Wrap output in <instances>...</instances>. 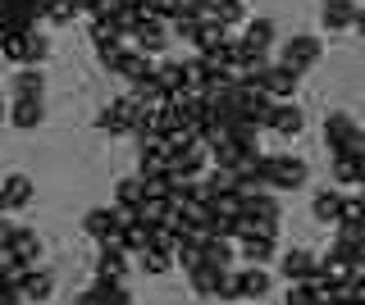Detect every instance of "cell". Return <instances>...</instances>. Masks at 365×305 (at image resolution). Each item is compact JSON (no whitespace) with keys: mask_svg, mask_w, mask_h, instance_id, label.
Wrapping results in <instances>:
<instances>
[{"mask_svg":"<svg viewBox=\"0 0 365 305\" xmlns=\"http://www.w3.org/2000/svg\"><path fill=\"white\" fill-rule=\"evenodd\" d=\"M361 132H365V128H361Z\"/></svg>","mask_w":365,"mask_h":305,"instance_id":"cell-48","label":"cell"},{"mask_svg":"<svg viewBox=\"0 0 365 305\" xmlns=\"http://www.w3.org/2000/svg\"><path fill=\"white\" fill-rule=\"evenodd\" d=\"M101 282H106V305H133V291L123 282H110V278H101Z\"/></svg>","mask_w":365,"mask_h":305,"instance_id":"cell-40","label":"cell"},{"mask_svg":"<svg viewBox=\"0 0 365 305\" xmlns=\"http://www.w3.org/2000/svg\"><path fill=\"white\" fill-rule=\"evenodd\" d=\"M174 200H169V196H146L142 200V205H137V219H142V223H169V219H174Z\"/></svg>","mask_w":365,"mask_h":305,"instance_id":"cell-28","label":"cell"},{"mask_svg":"<svg viewBox=\"0 0 365 305\" xmlns=\"http://www.w3.org/2000/svg\"><path fill=\"white\" fill-rule=\"evenodd\" d=\"M41 18H46V23H55V28H68L78 18V5H73V0H51Z\"/></svg>","mask_w":365,"mask_h":305,"instance_id":"cell-33","label":"cell"},{"mask_svg":"<svg viewBox=\"0 0 365 305\" xmlns=\"http://www.w3.org/2000/svg\"><path fill=\"white\" fill-rule=\"evenodd\" d=\"M311 183V164L302 155H269V191H302Z\"/></svg>","mask_w":365,"mask_h":305,"instance_id":"cell-3","label":"cell"},{"mask_svg":"<svg viewBox=\"0 0 365 305\" xmlns=\"http://www.w3.org/2000/svg\"><path fill=\"white\" fill-rule=\"evenodd\" d=\"M0 23L9 32H32L41 18H37V9H32L28 0H0Z\"/></svg>","mask_w":365,"mask_h":305,"instance_id":"cell-15","label":"cell"},{"mask_svg":"<svg viewBox=\"0 0 365 305\" xmlns=\"http://www.w3.org/2000/svg\"><path fill=\"white\" fill-rule=\"evenodd\" d=\"M83 232L91 237V242H106V237H114L119 228H114V205H96V210H87L83 214Z\"/></svg>","mask_w":365,"mask_h":305,"instance_id":"cell-21","label":"cell"},{"mask_svg":"<svg viewBox=\"0 0 365 305\" xmlns=\"http://www.w3.org/2000/svg\"><path fill=\"white\" fill-rule=\"evenodd\" d=\"M9 96L14 100H41L46 96V73L32 69V64H23V69L9 77Z\"/></svg>","mask_w":365,"mask_h":305,"instance_id":"cell-13","label":"cell"},{"mask_svg":"<svg viewBox=\"0 0 365 305\" xmlns=\"http://www.w3.org/2000/svg\"><path fill=\"white\" fill-rule=\"evenodd\" d=\"M242 37H247L256 50H269L274 37H279V28H274V18H247V23H242Z\"/></svg>","mask_w":365,"mask_h":305,"instance_id":"cell-27","label":"cell"},{"mask_svg":"<svg viewBox=\"0 0 365 305\" xmlns=\"http://www.w3.org/2000/svg\"><path fill=\"white\" fill-rule=\"evenodd\" d=\"M142 200H146V187H142V178H119V183H114V205H119V210H133L137 214V205H142Z\"/></svg>","mask_w":365,"mask_h":305,"instance_id":"cell-25","label":"cell"},{"mask_svg":"<svg viewBox=\"0 0 365 305\" xmlns=\"http://www.w3.org/2000/svg\"><path fill=\"white\" fill-rule=\"evenodd\" d=\"M37 200V183L28 173H0V214H19Z\"/></svg>","mask_w":365,"mask_h":305,"instance_id":"cell-5","label":"cell"},{"mask_svg":"<svg viewBox=\"0 0 365 305\" xmlns=\"http://www.w3.org/2000/svg\"><path fill=\"white\" fill-rule=\"evenodd\" d=\"M205 14H210V18H220L224 28H242L247 18H251L242 0H205Z\"/></svg>","mask_w":365,"mask_h":305,"instance_id":"cell-23","label":"cell"},{"mask_svg":"<svg viewBox=\"0 0 365 305\" xmlns=\"http://www.w3.org/2000/svg\"><path fill=\"white\" fill-rule=\"evenodd\" d=\"M351 28H356L361 37H365V5H356V18H351Z\"/></svg>","mask_w":365,"mask_h":305,"instance_id":"cell-45","label":"cell"},{"mask_svg":"<svg viewBox=\"0 0 365 305\" xmlns=\"http://www.w3.org/2000/svg\"><path fill=\"white\" fill-rule=\"evenodd\" d=\"M137 264H142V274L160 278V274H169V269H174V255H169V251H155V246H146V251H142V259H137Z\"/></svg>","mask_w":365,"mask_h":305,"instance_id":"cell-31","label":"cell"},{"mask_svg":"<svg viewBox=\"0 0 365 305\" xmlns=\"http://www.w3.org/2000/svg\"><path fill=\"white\" fill-rule=\"evenodd\" d=\"M0 55H5L9 64H19V69H23V64H28V32H9V37L0 41Z\"/></svg>","mask_w":365,"mask_h":305,"instance_id":"cell-32","label":"cell"},{"mask_svg":"<svg viewBox=\"0 0 365 305\" xmlns=\"http://www.w3.org/2000/svg\"><path fill=\"white\" fill-rule=\"evenodd\" d=\"M334 187H361L365 183V173H361V160L356 155H334Z\"/></svg>","mask_w":365,"mask_h":305,"instance_id":"cell-26","label":"cell"},{"mask_svg":"<svg viewBox=\"0 0 365 305\" xmlns=\"http://www.w3.org/2000/svg\"><path fill=\"white\" fill-rule=\"evenodd\" d=\"M73 305H106V282H91V287H83V291H78V296H73Z\"/></svg>","mask_w":365,"mask_h":305,"instance_id":"cell-39","label":"cell"},{"mask_svg":"<svg viewBox=\"0 0 365 305\" xmlns=\"http://www.w3.org/2000/svg\"><path fill=\"white\" fill-rule=\"evenodd\" d=\"M334 228H338L334 242H351V246H356V242H365V214H361V219H338Z\"/></svg>","mask_w":365,"mask_h":305,"instance_id":"cell-37","label":"cell"},{"mask_svg":"<svg viewBox=\"0 0 365 305\" xmlns=\"http://www.w3.org/2000/svg\"><path fill=\"white\" fill-rule=\"evenodd\" d=\"M119 9H137V14H151V0H114Z\"/></svg>","mask_w":365,"mask_h":305,"instance_id":"cell-44","label":"cell"},{"mask_svg":"<svg viewBox=\"0 0 365 305\" xmlns=\"http://www.w3.org/2000/svg\"><path fill=\"white\" fill-rule=\"evenodd\" d=\"M237 255H242L247 264H269V259L279 255V237H260V232L237 237Z\"/></svg>","mask_w":365,"mask_h":305,"instance_id":"cell-18","label":"cell"},{"mask_svg":"<svg viewBox=\"0 0 365 305\" xmlns=\"http://www.w3.org/2000/svg\"><path fill=\"white\" fill-rule=\"evenodd\" d=\"M155 82L165 87V96H174V92H182V60H155Z\"/></svg>","mask_w":365,"mask_h":305,"instance_id":"cell-30","label":"cell"},{"mask_svg":"<svg viewBox=\"0 0 365 305\" xmlns=\"http://www.w3.org/2000/svg\"><path fill=\"white\" fill-rule=\"evenodd\" d=\"M361 146H365L361 123L351 119L347 109H329L324 114V151H329V160H334V155H361Z\"/></svg>","mask_w":365,"mask_h":305,"instance_id":"cell-1","label":"cell"},{"mask_svg":"<svg viewBox=\"0 0 365 305\" xmlns=\"http://www.w3.org/2000/svg\"><path fill=\"white\" fill-rule=\"evenodd\" d=\"M237 282H242V301H265L269 287H274V278H269L265 264H247L242 274H237Z\"/></svg>","mask_w":365,"mask_h":305,"instance_id":"cell-19","label":"cell"},{"mask_svg":"<svg viewBox=\"0 0 365 305\" xmlns=\"http://www.w3.org/2000/svg\"><path fill=\"white\" fill-rule=\"evenodd\" d=\"M279 274L288 278V282H311V278H319V274H329V264H324V255L292 246V251L279 255Z\"/></svg>","mask_w":365,"mask_h":305,"instance_id":"cell-4","label":"cell"},{"mask_svg":"<svg viewBox=\"0 0 365 305\" xmlns=\"http://www.w3.org/2000/svg\"><path fill=\"white\" fill-rule=\"evenodd\" d=\"M283 305H315L311 282H288V291H283Z\"/></svg>","mask_w":365,"mask_h":305,"instance_id":"cell-38","label":"cell"},{"mask_svg":"<svg viewBox=\"0 0 365 305\" xmlns=\"http://www.w3.org/2000/svg\"><path fill=\"white\" fill-rule=\"evenodd\" d=\"M233 242H228V237H205V242H201V259H205V264H215V269H233Z\"/></svg>","mask_w":365,"mask_h":305,"instance_id":"cell-24","label":"cell"},{"mask_svg":"<svg viewBox=\"0 0 365 305\" xmlns=\"http://www.w3.org/2000/svg\"><path fill=\"white\" fill-rule=\"evenodd\" d=\"M5 251L14 255V259H23V264H32V269H37V264H41V251H46V246H41V237L32 232V228H23V223H19Z\"/></svg>","mask_w":365,"mask_h":305,"instance_id":"cell-14","label":"cell"},{"mask_svg":"<svg viewBox=\"0 0 365 305\" xmlns=\"http://www.w3.org/2000/svg\"><path fill=\"white\" fill-rule=\"evenodd\" d=\"M119 242H123V251H128V255H142L146 246H151V223L133 219L128 228H119Z\"/></svg>","mask_w":365,"mask_h":305,"instance_id":"cell-29","label":"cell"},{"mask_svg":"<svg viewBox=\"0 0 365 305\" xmlns=\"http://www.w3.org/2000/svg\"><path fill=\"white\" fill-rule=\"evenodd\" d=\"M110 73H119L128 87H142V82H151V73H155V60L151 55H142L137 46H123V55L114 60V69Z\"/></svg>","mask_w":365,"mask_h":305,"instance_id":"cell-8","label":"cell"},{"mask_svg":"<svg viewBox=\"0 0 365 305\" xmlns=\"http://www.w3.org/2000/svg\"><path fill=\"white\" fill-rule=\"evenodd\" d=\"M174 264H182V274H192V269L201 264V242H178L174 246Z\"/></svg>","mask_w":365,"mask_h":305,"instance_id":"cell-36","label":"cell"},{"mask_svg":"<svg viewBox=\"0 0 365 305\" xmlns=\"http://www.w3.org/2000/svg\"><path fill=\"white\" fill-rule=\"evenodd\" d=\"M319 55H324V41L319 37H311V32H292V37L283 41V50H279V64H288L292 73H306V69L319 64Z\"/></svg>","mask_w":365,"mask_h":305,"instance_id":"cell-2","label":"cell"},{"mask_svg":"<svg viewBox=\"0 0 365 305\" xmlns=\"http://www.w3.org/2000/svg\"><path fill=\"white\" fill-rule=\"evenodd\" d=\"M269 128L279 132V137H302L306 132V114H302V105L297 100H274V119H269Z\"/></svg>","mask_w":365,"mask_h":305,"instance_id":"cell-11","label":"cell"},{"mask_svg":"<svg viewBox=\"0 0 365 305\" xmlns=\"http://www.w3.org/2000/svg\"><path fill=\"white\" fill-rule=\"evenodd\" d=\"M5 114H9V109H5V105H0V123H5Z\"/></svg>","mask_w":365,"mask_h":305,"instance_id":"cell-46","label":"cell"},{"mask_svg":"<svg viewBox=\"0 0 365 305\" xmlns=\"http://www.w3.org/2000/svg\"><path fill=\"white\" fill-rule=\"evenodd\" d=\"M9 128H19V132H37L41 123H46V105L41 100H14L9 105V114H5Z\"/></svg>","mask_w":365,"mask_h":305,"instance_id":"cell-16","label":"cell"},{"mask_svg":"<svg viewBox=\"0 0 365 305\" xmlns=\"http://www.w3.org/2000/svg\"><path fill=\"white\" fill-rule=\"evenodd\" d=\"M19 291H23V301H32V305H46V301H51L55 296V274H51V269H28V278H23L19 282Z\"/></svg>","mask_w":365,"mask_h":305,"instance_id":"cell-17","label":"cell"},{"mask_svg":"<svg viewBox=\"0 0 365 305\" xmlns=\"http://www.w3.org/2000/svg\"><path fill=\"white\" fill-rule=\"evenodd\" d=\"M46 60H51V41H46L41 32L32 28V32H28V64H32V69H41Z\"/></svg>","mask_w":365,"mask_h":305,"instance_id":"cell-35","label":"cell"},{"mask_svg":"<svg viewBox=\"0 0 365 305\" xmlns=\"http://www.w3.org/2000/svg\"><path fill=\"white\" fill-rule=\"evenodd\" d=\"M347 305H356V301H347Z\"/></svg>","mask_w":365,"mask_h":305,"instance_id":"cell-47","label":"cell"},{"mask_svg":"<svg viewBox=\"0 0 365 305\" xmlns=\"http://www.w3.org/2000/svg\"><path fill=\"white\" fill-rule=\"evenodd\" d=\"M351 18H356V0H324L319 5V28L324 32H351Z\"/></svg>","mask_w":365,"mask_h":305,"instance_id":"cell-12","label":"cell"},{"mask_svg":"<svg viewBox=\"0 0 365 305\" xmlns=\"http://www.w3.org/2000/svg\"><path fill=\"white\" fill-rule=\"evenodd\" d=\"M297 82H302V73H292L288 64L274 60L269 69H265V82H260V92H265L269 100H292V96H297Z\"/></svg>","mask_w":365,"mask_h":305,"instance_id":"cell-9","label":"cell"},{"mask_svg":"<svg viewBox=\"0 0 365 305\" xmlns=\"http://www.w3.org/2000/svg\"><path fill=\"white\" fill-rule=\"evenodd\" d=\"M169 41H174V37H169V23H165V18H155V14H146L142 23H137V32H133V46L142 50V55H151V60L169 50Z\"/></svg>","mask_w":365,"mask_h":305,"instance_id":"cell-7","label":"cell"},{"mask_svg":"<svg viewBox=\"0 0 365 305\" xmlns=\"http://www.w3.org/2000/svg\"><path fill=\"white\" fill-rule=\"evenodd\" d=\"M169 37H182L187 46H197V37H201V18H187V14L169 18Z\"/></svg>","mask_w":365,"mask_h":305,"instance_id":"cell-34","label":"cell"},{"mask_svg":"<svg viewBox=\"0 0 365 305\" xmlns=\"http://www.w3.org/2000/svg\"><path fill=\"white\" fill-rule=\"evenodd\" d=\"M347 287H351V301L365 305V274H351V278H347Z\"/></svg>","mask_w":365,"mask_h":305,"instance_id":"cell-43","label":"cell"},{"mask_svg":"<svg viewBox=\"0 0 365 305\" xmlns=\"http://www.w3.org/2000/svg\"><path fill=\"white\" fill-rule=\"evenodd\" d=\"M0 305H23V291L14 282H0Z\"/></svg>","mask_w":365,"mask_h":305,"instance_id":"cell-42","label":"cell"},{"mask_svg":"<svg viewBox=\"0 0 365 305\" xmlns=\"http://www.w3.org/2000/svg\"><path fill=\"white\" fill-rule=\"evenodd\" d=\"M151 14H155V18H165V23H169V18L178 14V0H151Z\"/></svg>","mask_w":365,"mask_h":305,"instance_id":"cell-41","label":"cell"},{"mask_svg":"<svg viewBox=\"0 0 365 305\" xmlns=\"http://www.w3.org/2000/svg\"><path fill=\"white\" fill-rule=\"evenodd\" d=\"M210 168V146L205 141H187L169 155V178H201Z\"/></svg>","mask_w":365,"mask_h":305,"instance_id":"cell-6","label":"cell"},{"mask_svg":"<svg viewBox=\"0 0 365 305\" xmlns=\"http://www.w3.org/2000/svg\"><path fill=\"white\" fill-rule=\"evenodd\" d=\"M342 200H347V191H342V187H334V183L319 187L315 196H311V219L324 223V228H329V223H338L342 219Z\"/></svg>","mask_w":365,"mask_h":305,"instance_id":"cell-10","label":"cell"},{"mask_svg":"<svg viewBox=\"0 0 365 305\" xmlns=\"http://www.w3.org/2000/svg\"><path fill=\"white\" fill-rule=\"evenodd\" d=\"M96 278L123 282V278H128V255L114 251V246H101V251H96Z\"/></svg>","mask_w":365,"mask_h":305,"instance_id":"cell-22","label":"cell"},{"mask_svg":"<svg viewBox=\"0 0 365 305\" xmlns=\"http://www.w3.org/2000/svg\"><path fill=\"white\" fill-rule=\"evenodd\" d=\"M224 278H228V269H215V264H205V259L187 274V282H192V291H197V296H220Z\"/></svg>","mask_w":365,"mask_h":305,"instance_id":"cell-20","label":"cell"}]
</instances>
